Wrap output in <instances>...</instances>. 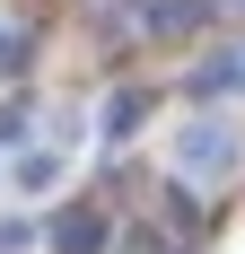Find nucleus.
<instances>
[{"instance_id": "f257e3e1", "label": "nucleus", "mask_w": 245, "mask_h": 254, "mask_svg": "<svg viewBox=\"0 0 245 254\" xmlns=\"http://www.w3.org/2000/svg\"><path fill=\"white\" fill-rule=\"evenodd\" d=\"M175 167H184V176H228V167H237V131L228 123H193L175 140Z\"/></svg>"}, {"instance_id": "f03ea898", "label": "nucleus", "mask_w": 245, "mask_h": 254, "mask_svg": "<svg viewBox=\"0 0 245 254\" xmlns=\"http://www.w3.org/2000/svg\"><path fill=\"white\" fill-rule=\"evenodd\" d=\"M53 246H61V254H97V246H105V219H97V210H70Z\"/></svg>"}, {"instance_id": "7ed1b4c3", "label": "nucleus", "mask_w": 245, "mask_h": 254, "mask_svg": "<svg viewBox=\"0 0 245 254\" xmlns=\"http://www.w3.org/2000/svg\"><path fill=\"white\" fill-rule=\"evenodd\" d=\"M140 114H149V97H140V88H122V97L105 105V131L122 140V131H140Z\"/></svg>"}]
</instances>
